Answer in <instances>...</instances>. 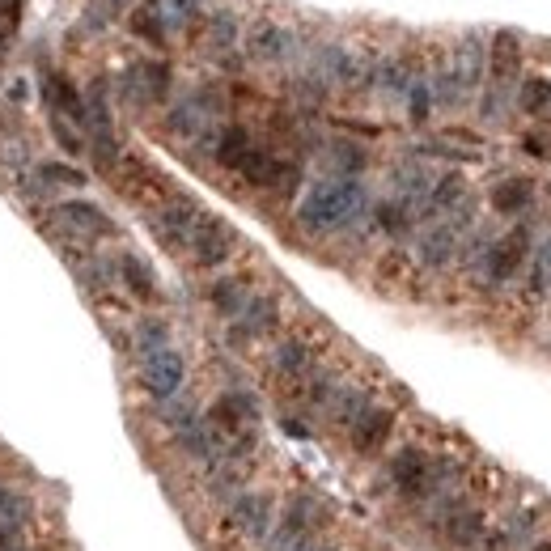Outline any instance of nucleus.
<instances>
[{
    "mask_svg": "<svg viewBox=\"0 0 551 551\" xmlns=\"http://www.w3.org/2000/svg\"><path fill=\"white\" fill-rule=\"evenodd\" d=\"M365 183L361 179H323L314 183L297 204V225L310 234H335L365 212Z\"/></svg>",
    "mask_w": 551,
    "mask_h": 551,
    "instance_id": "obj_1",
    "label": "nucleus"
},
{
    "mask_svg": "<svg viewBox=\"0 0 551 551\" xmlns=\"http://www.w3.org/2000/svg\"><path fill=\"white\" fill-rule=\"evenodd\" d=\"M225 526H229V535H238L246 543H268L272 526H276V496L259 492V488H242L234 501H229Z\"/></svg>",
    "mask_w": 551,
    "mask_h": 551,
    "instance_id": "obj_2",
    "label": "nucleus"
},
{
    "mask_svg": "<svg viewBox=\"0 0 551 551\" xmlns=\"http://www.w3.org/2000/svg\"><path fill=\"white\" fill-rule=\"evenodd\" d=\"M386 475H390V484L399 488L403 501H429L437 492L433 488V458L420 446H403L399 454H390Z\"/></svg>",
    "mask_w": 551,
    "mask_h": 551,
    "instance_id": "obj_3",
    "label": "nucleus"
},
{
    "mask_svg": "<svg viewBox=\"0 0 551 551\" xmlns=\"http://www.w3.org/2000/svg\"><path fill=\"white\" fill-rule=\"evenodd\" d=\"M200 217H204V208L195 204L191 195H170L149 221H153L157 242L170 246V251H183V246L191 242V234H195V225H200Z\"/></svg>",
    "mask_w": 551,
    "mask_h": 551,
    "instance_id": "obj_4",
    "label": "nucleus"
},
{
    "mask_svg": "<svg viewBox=\"0 0 551 551\" xmlns=\"http://www.w3.org/2000/svg\"><path fill=\"white\" fill-rule=\"evenodd\" d=\"M183 382H187L183 352L162 348V352H149V357L140 361V386H145V395L157 403H170L183 390Z\"/></svg>",
    "mask_w": 551,
    "mask_h": 551,
    "instance_id": "obj_5",
    "label": "nucleus"
},
{
    "mask_svg": "<svg viewBox=\"0 0 551 551\" xmlns=\"http://www.w3.org/2000/svg\"><path fill=\"white\" fill-rule=\"evenodd\" d=\"M234 246H238L234 225L212 217V212H204L200 225H195V234H191V242H187V251H191V259L200 263V268H221V263L234 259Z\"/></svg>",
    "mask_w": 551,
    "mask_h": 551,
    "instance_id": "obj_6",
    "label": "nucleus"
},
{
    "mask_svg": "<svg viewBox=\"0 0 551 551\" xmlns=\"http://www.w3.org/2000/svg\"><path fill=\"white\" fill-rule=\"evenodd\" d=\"M530 255V229L518 225V229H509L505 238H496L484 246V255H479V263H484V272L492 284H505L509 276H518V268L526 263Z\"/></svg>",
    "mask_w": 551,
    "mask_h": 551,
    "instance_id": "obj_7",
    "label": "nucleus"
},
{
    "mask_svg": "<svg viewBox=\"0 0 551 551\" xmlns=\"http://www.w3.org/2000/svg\"><path fill=\"white\" fill-rule=\"evenodd\" d=\"M119 94L136 102V106H149V102H162L170 94V64L166 60H140L132 64L119 81Z\"/></svg>",
    "mask_w": 551,
    "mask_h": 551,
    "instance_id": "obj_8",
    "label": "nucleus"
},
{
    "mask_svg": "<svg viewBox=\"0 0 551 551\" xmlns=\"http://www.w3.org/2000/svg\"><path fill=\"white\" fill-rule=\"evenodd\" d=\"M280 327V301L272 293H251L246 297V306L238 314L234 331H229V340L234 344H246V340H259V335H268Z\"/></svg>",
    "mask_w": 551,
    "mask_h": 551,
    "instance_id": "obj_9",
    "label": "nucleus"
},
{
    "mask_svg": "<svg viewBox=\"0 0 551 551\" xmlns=\"http://www.w3.org/2000/svg\"><path fill=\"white\" fill-rule=\"evenodd\" d=\"M246 56L259 60V64H280L293 56V30L280 26V22H255L251 34H246Z\"/></svg>",
    "mask_w": 551,
    "mask_h": 551,
    "instance_id": "obj_10",
    "label": "nucleus"
},
{
    "mask_svg": "<svg viewBox=\"0 0 551 551\" xmlns=\"http://www.w3.org/2000/svg\"><path fill=\"white\" fill-rule=\"evenodd\" d=\"M56 221L68 225L73 234H90V238H106V234H115V221L106 217V212L94 204V200H60L56 208Z\"/></svg>",
    "mask_w": 551,
    "mask_h": 551,
    "instance_id": "obj_11",
    "label": "nucleus"
},
{
    "mask_svg": "<svg viewBox=\"0 0 551 551\" xmlns=\"http://www.w3.org/2000/svg\"><path fill=\"white\" fill-rule=\"evenodd\" d=\"M484 73H488V47H484V39H462L458 47H454V60H450V77H454V85L462 94L467 90H479L484 85Z\"/></svg>",
    "mask_w": 551,
    "mask_h": 551,
    "instance_id": "obj_12",
    "label": "nucleus"
},
{
    "mask_svg": "<svg viewBox=\"0 0 551 551\" xmlns=\"http://www.w3.org/2000/svg\"><path fill=\"white\" fill-rule=\"evenodd\" d=\"M390 433H395V412H390V407H378V403H373L369 412L348 429L352 450L357 454H378L390 441Z\"/></svg>",
    "mask_w": 551,
    "mask_h": 551,
    "instance_id": "obj_13",
    "label": "nucleus"
},
{
    "mask_svg": "<svg viewBox=\"0 0 551 551\" xmlns=\"http://www.w3.org/2000/svg\"><path fill=\"white\" fill-rule=\"evenodd\" d=\"M43 102H47V115H60L68 123H77V128L85 123V94L64 73L43 77Z\"/></svg>",
    "mask_w": 551,
    "mask_h": 551,
    "instance_id": "obj_14",
    "label": "nucleus"
},
{
    "mask_svg": "<svg viewBox=\"0 0 551 551\" xmlns=\"http://www.w3.org/2000/svg\"><path fill=\"white\" fill-rule=\"evenodd\" d=\"M208 111H217V102H212L208 94H195L191 102H179L174 111L166 115V128L174 132V136H200L204 128H208Z\"/></svg>",
    "mask_w": 551,
    "mask_h": 551,
    "instance_id": "obj_15",
    "label": "nucleus"
},
{
    "mask_svg": "<svg viewBox=\"0 0 551 551\" xmlns=\"http://www.w3.org/2000/svg\"><path fill=\"white\" fill-rule=\"evenodd\" d=\"M488 68H492V77L496 81H513L522 73V43H518V34L513 30H501L492 39L488 47Z\"/></svg>",
    "mask_w": 551,
    "mask_h": 551,
    "instance_id": "obj_16",
    "label": "nucleus"
},
{
    "mask_svg": "<svg viewBox=\"0 0 551 551\" xmlns=\"http://www.w3.org/2000/svg\"><path fill=\"white\" fill-rule=\"evenodd\" d=\"M251 149H255V140L242 123H229V128H221L217 140H212V157H217V166H225V170H238Z\"/></svg>",
    "mask_w": 551,
    "mask_h": 551,
    "instance_id": "obj_17",
    "label": "nucleus"
},
{
    "mask_svg": "<svg viewBox=\"0 0 551 551\" xmlns=\"http://www.w3.org/2000/svg\"><path fill=\"white\" fill-rule=\"evenodd\" d=\"M272 365L280 378H306V373L314 369V348L301 340V335H293V340H280L276 352H272Z\"/></svg>",
    "mask_w": 551,
    "mask_h": 551,
    "instance_id": "obj_18",
    "label": "nucleus"
},
{
    "mask_svg": "<svg viewBox=\"0 0 551 551\" xmlns=\"http://www.w3.org/2000/svg\"><path fill=\"white\" fill-rule=\"evenodd\" d=\"M454 251H458V234L446 221L420 234V263L424 268H446V263L454 259Z\"/></svg>",
    "mask_w": 551,
    "mask_h": 551,
    "instance_id": "obj_19",
    "label": "nucleus"
},
{
    "mask_svg": "<svg viewBox=\"0 0 551 551\" xmlns=\"http://www.w3.org/2000/svg\"><path fill=\"white\" fill-rule=\"evenodd\" d=\"M369 407H373V395L365 386H340L335 390V399H331V420L340 424V429H352Z\"/></svg>",
    "mask_w": 551,
    "mask_h": 551,
    "instance_id": "obj_20",
    "label": "nucleus"
},
{
    "mask_svg": "<svg viewBox=\"0 0 551 551\" xmlns=\"http://www.w3.org/2000/svg\"><path fill=\"white\" fill-rule=\"evenodd\" d=\"M446 539L458 543V547H471L484 539V513L471 509V505H454L446 513Z\"/></svg>",
    "mask_w": 551,
    "mask_h": 551,
    "instance_id": "obj_21",
    "label": "nucleus"
},
{
    "mask_svg": "<svg viewBox=\"0 0 551 551\" xmlns=\"http://www.w3.org/2000/svg\"><path fill=\"white\" fill-rule=\"evenodd\" d=\"M530 204H535V183L530 179H505L492 187V208L501 212V217H513V212H526Z\"/></svg>",
    "mask_w": 551,
    "mask_h": 551,
    "instance_id": "obj_22",
    "label": "nucleus"
},
{
    "mask_svg": "<svg viewBox=\"0 0 551 551\" xmlns=\"http://www.w3.org/2000/svg\"><path fill=\"white\" fill-rule=\"evenodd\" d=\"M119 280L128 284V293L136 301H157V276L140 255H119Z\"/></svg>",
    "mask_w": 551,
    "mask_h": 551,
    "instance_id": "obj_23",
    "label": "nucleus"
},
{
    "mask_svg": "<svg viewBox=\"0 0 551 551\" xmlns=\"http://www.w3.org/2000/svg\"><path fill=\"white\" fill-rule=\"evenodd\" d=\"M462 200H467V179H462L458 170H450V174H441V179H433L424 212H454Z\"/></svg>",
    "mask_w": 551,
    "mask_h": 551,
    "instance_id": "obj_24",
    "label": "nucleus"
},
{
    "mask_svg": "<svg viewBox=\"0 0 551 551\" xmlns=\"http://www.w3.org/2000/svg\"><path fill=\"white\" fill-rule=\"evenodd\" d=\"M246 280H238V276H225V280H217L208 289V301H212V310L217 314H225V318H238L242 314V306H246Z\"/></svg>",
    "mask_w": 551,
    "mask_h": 551,
    "instance_id": "obj_25",
    "label": "nucleus"
},
{
    "mask_svg": "<svg viewBox=\"0 0 551 551\" xmlns=\"http://www.w3.org/2000/svg\"><path fill=\"white\" fill-rule=\"evenodd\" d=\"M145 5L157 13V22L170 30H187L195 17H200V0H145Z\"/></svg>",
    "mask_w": 551,
    "mask_h": 551,
    "instance_id": "obj_26",
    "label": "nucleus"
},
{
    "mask_svg": "<svg viewBox=\"0 0 551 551\" xmlns=\"http://www.w3.org/2000/svg\"><path fill=\"white\" fill-rule=\"evenodd\" d=\"M331 166H335V179H357V174L369 166V153L352 140H335L331 145Z\"/></svg>",
    "mask_w": 551,
    "mask_h": 551,
    "instance_id": "obj_27",
    "label": "nucleus"
},
{
    "mask_svg": "<svg viewBox=\"0 0 551 551\" xmlns=\"http://www.w3.org/2000/svg\"><path fill=\"white\" fill-rule=\"evenodd\" d=\"M132 340H136L140 357H149V352H162V348H170V323H166V318H140L136 331H132Z\"/></svg>",
    "mask_w": 551,
    "mask_h": 551,
    "instance_id": "obj_28",
    "label": "nucleus"
},
{
    "mask_svg": "<svg viewBox=\"0 0 551 551\" xmlns=\"http://www.w3.org/2000/svg\"><path fill=\"white\" fill-rule=\"evenodd\" d=\"M373 221H378L382 234L403 238L407 229H412V208H407L403 200H382L378 208H373Z\"/></svg>",
    "mask_w": 551,
    "mask_h": 551,
    "instance_id": "obj_29",
    "label": "nucleus"
},
{
    "mask_svg": "<svg viewBox=\"0 0 551 551\" xmlns=\"http://www.w3.org/2000/svg\"><path fill=\"white\" fill-rule=\"evenodd\" d=\"M208 47L212 51H234L238 47V17L229 13V9H221V13H212L208 17Z\"/></svg>",
    "mask_w": 551,
    "mask_h": 551,
    "instance_id": "obj_30",
    "label": "nucleus"
},
{
    "mask_svg": "<svg viewBox=\"0 0 551 551\" xmlns=\"http://www.w3.org/2000/svg\"><path fill=\"white\" fill-rule=\"evenodd\" d=\"M39 183L47 187H85V170L77 166H68V162H39Z\"/></svg>",
    "mask_w": 551,
    "mask_h": 551,
    "instance_id": "obj_31",
    "label": "nucleus"
},
{
    "mask_svg": "<svg viewBox=\"0 0 551 551\" xmlns=\"http://www.w3.org/2000/svg\"><path fill=\"white\" fill-rule=\"evenodd\" d=\"M128 26H132L136 39H145V43H153V47H162V43H166V26L157 22V13H153L149 5H140V9L128 17Z\"/></svg>",
    "mask_w": 551,
    "mask_h": 551,
    "instance_id": "obj_32",
    "label": "nucleus"
},
{
    "mask_svg": "<svg viewBox=\"0 0 551 551\" xmlns=\"http://www.w3.org/2000/svg\"><path fill=\"white\" fill-rule=\"evenodd\" d=\"M518 102H522V111H526V115H539L543 106L551 102V77H526V81H522Z\"/></svg>",
    "mask_w": 551,
    "mask_h": 551,
    "instance_id": "obj_33",
    "label": "nucleus"
},
{
    "mask_svg": "<svg viewBox=\"0 0 551 551\" xmlns=\"http://www.w3.org/2000/svg\"><path fill=\"white\" fill-rule=\"evenodd\" d=\"M407 111H412V123H424L433 111V90L424 77H412V85H407Z\"/></svg>",
    "mask_w": 551,
    "mask_h": 551,
    "instance_id": "obj_34",
    "label": "nucleus"
},
{
    "mask_svg": "<svg viewBox=\"0 0 551 551\" xmlns=\"http://www.w3.org/2000/svg\"><path fill=\"white\" fill-rule=\"evenodd\" d=\"M26 518V496L17 492V488H0V526H9L17 530Z\"/></svg>",
    "mask_w": 551,
    "mask_h": 551,
    "instance_id": "obj_35",
    "label": "nucleus"
},
{
    "mask_svg": "<svg viewBox=\"0 0 551 551\" xmlns=\"http://www.w3.org/2000/svg\"><path fill=\"white\" fill-rule=\"evenodd\" d=\"M47 128H51V136L60 140V149H64L68 157L85 153V136H77V132H73V123H68V119H60V115H47Z\"/></svg>",
    "mask_w": 551,
    "mask_h": 551,
    "instance_id": "obj_36",
    "label": "nucleus"
},
{
    "mask_svg": "<svg viewBox=\"0 0 551 551\" xmlns=\"http://www.w3.org/2000/svg\"><path fill=\"white\" fill-rule=\"evenodd\" d=\"M551 284V238L539 242V255H535V272H530V289L543 293Z\"/></svg>",
    "mask_w": 551,
    "mask_h": 551,
    "instance_id": "obj_37",
    "label": "nucleus"
},
{
    "mask_svg": "<svg viewBox=\"0 0 551 551\" xmlns=\"http://www.w3.org/2000/svg\"><path fill=\"white\" fill-rule=\"evenodd\" d=\"M522 149H526L530 157H551V145H547V136H526V140H522Z\"/></svg>",
    "mask_w": 551,
    "mask_h": 551,
    "instance_id": "obj_38",
    "label": "nucleus"
},
{
    "mask_svg": "<svg viewBox=\"0 0 551 551\" xmlns=\"http://www.w3.org/2000/svg\"><path fill=\"white\" fill-rule=\"evenodd\" d=\"M132 0H94V13H102V17H115V13H123Z\"/></svg>",
    "mask_w": 551,
    "mask_h": 551,
    "instance_id": "obj_39",
    "label": "nucleus"
},
{
    "mask_svg": "<svg viewBox=\"0 0 551 551\" xmlns=\"http://www.w3.org/2000/svg\"><path fill=\"white\" fill-rule=\"evenodd\" d=\"M284 433H289V437H301V441L310 437V429H306V424H297V420H284Z\"/></svg>",
    "mask_w": 551,
    "mask_h": 551,
    "instance_id": "obj_40",
    "label": "nucleus"
},
{
    "mask_svg": "<svg viewBox=\"0 0 551 551\" xmlns=\"http://www.w3.org/2000/svg\"><path fill=\"white\" fill-rule=\"evenodd\" d=\"M9 98H13V102H26V81H13V85H9Z\"/></svg>",
    "mask_w": 551,
    "mask_h": 551,
    "instance_id": "obj_41",
    "label": "nucleus"
},
{
    "mask_svg": "<svg viewBox=\"0 0 551 551\" xmlns=\"http://www.w3.org/2000/svg\"><path fill=\"white\" fill-rule=\"evenodd\" d=\"M293 551H335V547H327V543H318V539H306L301 547H293Z\"/></svg>",
    "mask_w": 551,
    "mask_h": 551,
    "instance_id": "obj_42",
    "label": "nucleus"
},
{
    "mask_svg": "<svg viewBox=\"0 0 551 551\" xmlns=\"http://www.w3.org/2000/svg\"><path fill=\"white\" fill-rule=\"evenodd\" d=\"M530 551H551V539H539V543L530 547Z\"/></svg>",
    "mask_w": 551,
    "mask_h": 551,
    "instance_id": "obj_43",
    "label": "nucleus"
},
{
    "mask_svg": "<svg viewBox=\"0 0 551 551\" xmlns=\"http://www.w3.org/2000/svg\"><path fill=\"white\" fill-rule=\"evenodd\" d=\"M0 51H5V39H0Z\"/></svg>",
    "mask_w": 551,
    "mask_h": 551,
    "instance_id": "obj_44",
    "label": "nucleus"
}]
</instances>
